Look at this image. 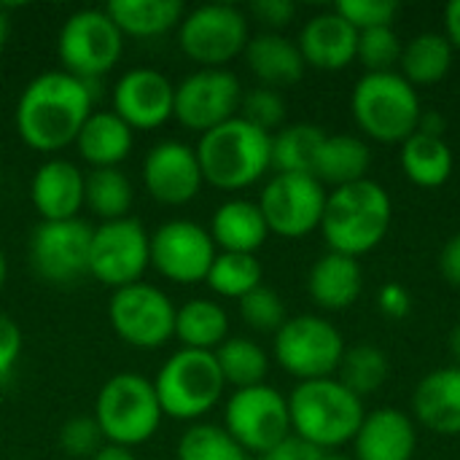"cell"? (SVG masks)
<instances>
[{
    "label": "cell",
    "instance_id": "6da1fadb",
    "mask_svg": "<svg viewBox=\"0 0 460 460\" xmlns=\"http://www.w3.org/2000/svg\"><path fill=\"white\" fill-rule=\"evenodd\" d=\"M89 116L92 86L65 70H46L22 89L13 124L24 146L40 154H57L75 143Z\"/></svg>",
    "mask_w": 460,
    "mask_h": 460
},
{
    "label": "cell",
    "instance_id": "7a4b0ae2",
    "mask_svg": "<svg viewBox=\"0 0 460 460\" xmlns=\"http://www.w3.org/2000/svg\"><path fill=\"white\" fill-rule=\"evenodd\" d=\"M394 218V202L385 186L364 178L350 186H340L326 197L321 234L332 253L358 259L372 253L388 234Z\"/></svg>",
    "mask_w": 460,
    "mask_h": 460
},
{
    "label": "cell",
    "instance_id": "3957f363",
    "mask_svg": "<svg viewBox=\"0 0 460 460\" xmlns=\"http://www.w3.org/2000/svg\"><path fill=\"white\" fill-rule=\"evenodd\" d=\"M202 181L218 191H243L259 183L272 167V135L243 116L199 135L194 146Z\"/></svg>",
    "mask_w": 460,
    "mask_h": 460
},
{
    "label": "cell",
    "instance_id": "277c9868",
    "mask_svg": "<svg viewBox=\"0 0 460 460\" xmlns=\"http://www.w3.org/2000/svg\"><path fill=\"white\" fill-rule=\"evenodd\" d=\"M286 399L291 434L323 453L353 442L367 415L364 399L348 391L337 377L299 383Z\"/></svg>",
    "mask_w": 460,
    "mask_h": 460
},
{
    "label": "cell",
    "instance_id": "5b68a950",
    "mask_svg": "<svg viewBox=\"0 0 460 460\" xmlns=\"http://www.w3.org/2000/svg\"><path fill=\"white\" fill-rule=\"evenodd\" d=\"M92 418L97 420L105 445L132 450L146 445L159 431L164 412L154 380L135 372H119L97 391Z\"/></svg>",
    "mask_w": 460,
    "mask_h": 460
},
{
    "label": "cell",
    "instance_id": "8992f818",
    "mask_svg": "<svg viewBox=\"0 0 460 460\" xmlns=\"http://www.w3.org/2000/svg\"><path fill=\"white\" fill-rule=\"evenodd\" d=\"M350 111L358 129L385 146L412 137L423 113L418 89L396 70L358 78L350 94Z\"/></svg>",
    "mask_w": 460,
    "mask_h": 460
},
{
    "label": "cell",
    "instance_id": "52a82bcc",
    "mask_svg": "<svg viewBox=\"0 0 460 460\" xmlns=\"http://www.w3.org/2000/svg\"><path fill=\"white\" fill-rule=\"evenodd\" d=\"M154 388L164 418L191 423L216 410L226 383L213 353L181 348L162 364Z\"/></svg>",
    "mask_w": 460,
    "mask_h": 460
},
{
    "label": "cell",
    "instance_id": "ba28073f",
    "mask_svg": "<svg viewBox=\"0 0 460 460\" xmlns=\"http://www.w3.org/2000/svg\"><path fill=\"white\" fill-rule=\"evenodd\" d=\"M278 367L299 383L334 377L345 356V340L340 329L313 313L288 318L272 342Z\"/></svg>",
    "mask_w": 460,
    "mask_h": 460
},
{
    "label": "cell",
    "instance_id": "9c48e42d",
    "mask_svg": "<svg viewBox=\"0 0 460 460\" xmlns=\"http://www.w3.org/2000/svg\"><path fill=\"white\" fill-rule=\"evenodd\" d=\"M121 54L124 35L105 8H81L59 27L57 57L62 70L86 84L113 70Z\"/></svg>",
    "mask_w": 460,
    "mask_h": 460
},
{
    "label": "cell",
    "instance_id": "30bf717a",
    "mask_svg": "<svg viewBox=\"0 0 460 460\" xmlns=\"http://www.w3.org/2000/svg\"><path fill=\"white\" fill-rule=\"evenodd\" d=\"M251 40V22L245 11L229 3H208L186 11L178 24L181 51L199 67H224L240 54Z\"/></svg>",
    "mask_w": 460,
    "mask_h": 460
},
{
    "label": "cell",
    "instance_id": "8fae6325",
    "mask_svg": "<svg viewBox=\"0 0 460 460\" xmlns=\"http://www.w3.org/2000/svg\"><path fill=\"white\" fill-rule=\"evenodd\" d=\"M172 299L146 280L116 288L108 302V323L121 342L137 350L164 348L175 337Z\"/></svg>",
    "mask_w": 460,
    "mask_h": 460
},
{
    "label": "cell",
    "instance_id": "7c38bea8",
    "mask_svg": "<svg viewBox=\"0 0 460 460\" xmlns=\"http://www.w3.org/2000/svg\"><path fill=\"white\" fill-rule=\"evenodd\" d=\"M151 267V234L137 218L105 221L92 229L89 278L108 288L140 283Z\"/></svg>",
    "mask_w": 460,
    "mask_h": 460
},
{
    "label": "cell",
    "instance_id": "4fadbf2b",
    "mask_svg": "<svg viewBox=\"0 0 460 460\" xmlns=\"http://www.w3.org/2000/svg\"><path fill=\"white\" fill-rule=\"evenodd\" d=\"M224 429L245 453L267 456L291 434L288 399L267 383L240 388L226 399Z\"/></svg>",
    "mask_w": 460,
    "mask_h": 460
},
{
    "label": "cell",
    "instance_id": "5bb4252c",
    "mask_svg": "<svg viewBox=\"0 0 460 460\" xmlns=\"http://www.w3.org/2000/svg\"><path fill=\"white\" fill-rule=\"evenodd\" d=\"M326 197V186L313 175L275 172L264 183L256 205L267 221L270 234L302 240L321 226Z\"/></svg>",
    "mask_w": 460,
    "mask_h": 460
},
{
    "label": "cell",
    "instance_id": "9a60e30c",
    "mask_svg": "<svg viewBox=\"0 0 460 460\" xmlns=\"http://www.w3.org/2000/svg\"><path fill=\"white\" fill-rule=\"evenodd\" d=\"M243 102V84L240 78L226 67H199L189 73L181 84H175V102H172V119L197 132L205 135L224 121L234 119L240 113Z\"/></svg>",
    "mask_w": 460,
    "mask_h": 460
},
{
    "label": "cell",
    "instance_id": "2e32d148",
    "mask_svg": "<svg viewBox=\"0 0 460 460\" xmlns=\"http://www.w3.org/2000/svg\"><path fill=\"white\" fill-rule=\"evenodd\" d=\"M92 226L81 218L40 221L30 237L32 272L51 286H70L89 275Z\"/></svg>",
    "mask_w": 460,
    "mask_h": 460
},
{
    "label": "cell",
    "instance_id": "e0dca14e",
    "mask_svg": "<svg viewBox=\"0 0 460 460\" xmlns=\"http://www.w3.org/2000/svg\"><path fill=\"white\" fill-rule=\"evenodd\" d=\"M218 248L210 232L194 221L172 218L151 234V267L170 283H205Z\"/></svg>",
    "mask_w": 460,
    "mask_h": 460
},
{
    "label": "cell",
    "instance_id": "ac0fdd59",
    "mask_svg": "<svg viewBox=\"0 0 460 460\" xmlns=\"http://www.w3.org/2000/svg\"><path fill=\"white\" fill-rule=\"evenodd\" d=\"M143 186L159 205L181 208L197 199L202 189V170L194 146L183 140H162L156 143L140 167Z\"/></svg>",
    "mask_w": 460,
    "mask_h": 460
},
{
    "label": "cell",
    "instance_id": "d6986e66",
    "mask_svg": "<svg viewBox=\"0 0 460 460\" xmlns=\"http://www.w3.org/2000/svg\"><path fill=\"white\" fill-rule=\"evenodd\" d=\"M175 84L154 67H129L113 86V113L129 129H159L172 119Z\"/></svg>",
    "mask_w": 460,
    "mask_h": 460
},
{
    "label": "cell",
    "instance_id": "ffe728a7",
    "mask_svg": "<svg viewBox=\"0 0 460 460\" xmlns=\"http://www.w3.org/2000/svg\"><path fill=\"white\" fill-rule=\"evenodd\" d=\"M86 175L70 159L51 156L30 181V199L40 221H70L84 210Z\"/></svg>",
    "mask_w": 460,
    "mask_h": 460
},
{
    "label": "cell",
    "instance_id": "44dd1931",
    "mask_svg": "<svg viewBox=\"0 0 460 460\" xmlns=\"http://www.w3.org/2000/svg\"><path fill=\"white\" fill-rule=\"evenodd\" d=\"M296 46L307 67L323 73H340L358 57V32L332 8L305 22Z\"/></svg>",
    "mask_w": 460,
    "mask_h": 460
},
{
    "label": "cell",
    "instance_id": "7402d4cb",
    "mask_svg": "<svg viewBox=\"0 0 460 460\" xmlns=\"http://www.w3.org/2000/svg\"><path fill=\"white\" fill-rule=\"evenodd\" d=\"M353 447V460H412L418 447L415 420L394 407H380L364 415Z\"/></svg>",
    "mask_w": 460,
    "mask_h": 460
},
{
    "label": "cell",
    "instance_id": "603a6c76",
    "mask_svg": "<svg viewBox=\"0 0 460 460\" xmlns=\"http://www.w3.org/2000/svg\"><path fill=\"white\" fill-rule=\"evenodd\" d=\"M412 415L439 437H460V367L434 369L415 385Z\"/></svg>",
    "mask_w": 460,
    "mask_h": 460
},
{
    "label": "cell",
    "instance_id": "cb8c5ba5",
    "mask_svg": "<svg viewBox=\"0 0 460 460\" xmlns=\"http://www.w3.org/2000/svg\"><path fill=\"white\" fill-rule=\"evenodd\" d=\"M364 291V270L358 259L342 253H323L307 275L310 299L329 313H342L356 305Z\"/></svg>",
    "mask_w": 460,
    "mask_h": 460
},
{
    "label": "cell",
    "instance_id": "d4e9b609",
    "mask_svg": "<svg viewBox=\"0 0 460 460\" xmlns=\"http://www.w3.org/2000/svg\"><path fill=\"white\" fill-rule=\"evenodd\" d=\"M208 232H210L218 253L256 256V251L270 237V229H267V221H264L259 205L251 199H240V197L226 199L213 210Z\"/></svg>",
    "mask_w": 460,
    "mask_h": 460
},
{
    "label": "cell",
    "instance_id": "484cf974",
    "mask_svg": "<svg viewBox=\"0 0 460 460\" xmlns=\"http://www.w3.org/2000/svg\"><path fill=\"white\" fill-rule=\"evenodd\" d=\"M245 62L251 73L270 89L294 86L302 81L307 70L296 40L280 32H267V30L259 35H251L245 46Z\"/></svg>",
    "mask_w": 460,
    "mask_h": 460
},
{
    "label": "cell",
    "instance_id": "4316f807",
    "mask_svg": "<svg viewBox=\"0 0 460 460\" xmlns=\"http://www.w3.org/2000/svg\"><path fill=\"white\" fill-rule=\"evenodd\" d=\"M73 146L92 170H108L119 167L132 154L135 132L113 111H92Z\"/></svg>",
    "mask_w": 460,
    "mask_h": 460
},
{
    "label": "cell",
    "instance_id": "83f0119b",
    "mask_svg": "<svg viewBox=\"0 0 460 460\" xmlns=\"http://www.w3.org/2000/svg\"><path fill=\"white\" fill-rule=\"evenodd\" d=\"M105 11L124 38L167 35L170 30H178L181 19L186 16L181 0H111Z\"/></svg>",
    "mask_w": 460,
    "mask_h": 460
},
{
    "label": "cell",
    "instance_id": "f1b7e54d",
    "mask_svg": "<svg viewBox=\"0 0 460 460\" xmlns=\"http://www.w3.org/2000/svg\"><path fill=\"white\" fill-rule=\"evenodd\" d=\"M372 167V148L356 137V135H326L321 151H318V162H315V172L313 178H318L323 186H350L367 178Z\"/></svg>",
    "mask_w": 460,
    "mask_h": 460
},
{
    "label": "cell",
    "instance_id": "f546056e",
    "mask_svg": "<svg viewBox=\"0 0 460 460\" xmlns=\"http://www.w3.org/2000/svg\"><path fill=\"white\" fill-rule=\"evenodd\" d=\"M175 340L181 348L216 353L229 340V315L213 299H189L175 310Z\"/></svg>",
    "mask_w": 460,
    "mask_h": 460
},
{
    "label": "cell",
    "instance_id": "4dcf8cb0",
    "mask_svg": "<svg viewBox=\"0 0 460 460\" xmlns=\"http://www.w3.org/2000/svg\"><path fill=\"white\" fill-rule=\"evenodd\" d=\"M402 170L420 189H439L456 170L453 148L445 137L415 132L402 143Z\"/></svg>",
    "mask_w": 460,
    "mask_h": 460
},
{
    "label": "cell",
    "instance_id": "1f68e13d",
    "mask_svg": "<svg viewBox=\"0 0 460 460\" xmlns=\"http://www.w3.org/2000/svg\"><path fill=\"white\" fill-rule=\"evenodd\" d=\"M456 49L442 32H420L412 40L404 43L402 51V75L418 89V86H434L442 78H447L453 67Z\"/></svg>",
    "mask_w": 460,
    "mask_h": 460
},
{
    "label": "cell",
    "instance_id": "d6a6232c",
    "mask_svg": "<svg viewBox=\"0 0 460 460\" xmlns=\"http://www.w3.org/2000/svg\"><path fill=\"white\" fill-rule=\"evenodd\" d=\"M326 140V132L318 124L299 121L278 129L272 135V167L291 175H313L318 151Z\"/></svg>",
    "mask_w": 460,
    "mask_h": 460
},
{
    "label": "cell",
    "instance_id": "836d02e7",
    "mask_svg": "<svg viewBox=\"0 0 460 460\" xmlns=\"http://www.w3.org/2000/svg\"><path fill=\"white\" fill-rule=\"evenodd\" d=\"M216 361L221 369V377L226 385L234 391L240 388H253L267 380L270 372V356L264 348L248 337H229L224 345L216 348Z\"/></svg>",
    "mask_w": 460,
    "mask_h": 460
},
{
    "label": "cell",
    "instance_id": "e575fe53",
    "mask_svg": "<svg viewBox=\"0 0 460 460\" xmlns=\"http://www.w3.org/2000/svg\"><path fill=\"white\" fill-rule=\"evenodd\" d=\"M132 202H135L132 181L119 167L89 170L86 191H84V208H89L102 224L129 218Z\"/></svg>",
    "mask_w": 460,
    "mask_h": 460
},
{
    "label": "cell",
    "instance_id": "d590c367",
    "mask_svg": "<svg viewBox=\"0 0 460 460\" xmlns=\"http://www.w3.org/2000/svg\"><path fill=\"white\" fill-rule=\"evenodd\" d=\"M264 280V267L251 253H216L208 270V288L221 299H243Z\"/></svg>",
    "mask_w": 460,
    "mask_h": 460
},
{
    "label": "cell",
    "instance_id": "8d00e7d4",
    "mask_svg": "<svg viewBox=\"0 0 460 460\" xmlns=\"http://www.w3.org/2000/svg\"><path fill=\"white\" fill-rule=\"evenodd\" d=\"M388 372H391L388 356L380 348L361 342V345L345 348V356L337 369V380L348 391H353L358 399H364V396L377 394L385 385Z\"/></svg>",
    "mask_w": 460,
    "mask_h": 460
},
{
    "label": "cell",
    "instance_id": "74e56055",
    "mask_svg": "<svg viewBox=\"0 0 460 460\" xmlns=\"http://www.w3.org/2000/svg\"><path fill=\"white\" fill-rule=\"evenodd\" d=\"M178 460H248V453L226 434L224 426L194 423L178 439Z\"/></svg>",
    "mask_w": 460,
    "mask_h": 460
},
{
    "label": "cell",
    "instance_id": "f35d334b",
    "mask_svg": "<svg viewBox=\"0 0 460 460\" xmlns=\"http://www.w3.org/2000/svg\"><path fill=\"white\" fill-rule=\"evenodd\" d=\"M237 305H240V318L245 321V326L261 334H278V329L288 321L283 296L275 288H267L264 283L248 296H243Z\"/></svg>",
    "mask_w": 460,
    "mask_h": 460
},
{
    "label": "cell",
    "instance_id": "ab89813d",
    "mask_svg": "<svg viewBox=\"0 0 460 460\" xmlns=\"http://www.w3.org/2000/svg\"><path fill=\"white\" fill-rule=\"evenodd\" d=\"M404 43L394 27H377L358 32V57L367 73H391L402 59Z\"/></svg>",
    "mask_w": 460,
    "mask_h": 460
},
{
    "label": "cell",
    "instance_id": "60d3db41",
    "mask_svg": "<svg viewBox=\"0 0 460 460\" xmlns=\"http://www.w3.org/2000/svg\"><path fill=\"white\" fill-rule=\"evenodd\" d=\"M237 116H243L248 124L272 135L275 129H283V124H286V100L278 89L256 86L251 92H243Z\"/></svg>",
    "mask_w": 460,
    "mask_h": 460
},
{
    "label": "cell",
    "instance_id": "b9f144b4",
    "mask_svg": "<svg viewBox=\"0 0 460 460\" xmlns=\"http://www.w3.org/2000/svg\"><path fill=\"white\" fill-rule=\"evenodd\" d=\"M334 11L356 30H377V27H394V19L399 13V3L394 0H340Z\"/></svg>",
    "mask_w": 460,
    "mask_h": 460
},
{
    "label": "cell",
    "instance_id": "7bdbcfd3",
    "mask_svg": "<svg viewBox=\"0 0 460 460\" xmlns=\"http://www.w3.org/2000/svg\"><path fill=\"white\" fill-rule=\"evenodd\" d=\"M57 442H59V450L70 458H92L105 445L102 431L92 415H78V418L65 420L57 434Z\"/></svg>",
    "mask_w": 460,
    "mask_h": 460
},
{
    "label": "cell",
    "instance_id": "ee69618b",
    "mask_svg": "<svg viewBox=\"0 0 460 460\" xmlns=\"http://www.w3.org/2000/svg\"><path fill=\"white\" fill-rule=\"evenodd\" d=\"M22 348H24V334L19 323L11 315L0 313V383L13 372L22 356Z\"/></svg>",
    "mask_w": 460,
    "mask_h": 460
},
{
    "label": "cell",
    "instance_id": "f6af8a7d",
    "mask_svg": "<svg viewBox=\"0 0 460 460\" xmlns=\"http://www.w3.org/2000/svg\"><path fill=\"white\" fill-rule=\"evenodd\" d=\"M251 16L267 27V32H280L296 16V5L291 0H256L251 3Z\"/></svg>",
    "mask_w": 460,
    "mask_h": 460
},
{
    "label": "cell",
    "instance_id": "bcb514c9",
    "mask_svg": "<svg viewBox=\"0 0 460 460\" xmlns=\"http://www.w3.org/2000/svg\"><path fill=\"white\" fill-rule=\"evenodd\" d=\"M377 307H380V313H383L385 318L402 321V318H407L410 310H412V296H410V291H407L404 286H399V283H385V286L380 288V294H377Z\"/></svg>",
    "mask_w": 460,
    "mask_h": 460
},
{
    "label": "cell",
    "instance_id": "7dc6e473",
    "mask_svg": "<svg viewBox=\"0 0 460 460\" xmlns=\"http://www.w3.org/2000/svg\"><path fill=\"white\" fill-rule=\"evenodd\" d=\"M326 456L323 450H318L315 445L299 439L296 434H288L283 442H278L261 460H321Z\"/></svg>",
    "mask_w": 460,
    "mask_h": 460
},
{
    "label": "cell",
    "instance_id": "c3c4849f",
    "mask_svg": "<svg viewBox=\"0 0 460 460\" xmlns=\"http://www.w3.org/2000/svg\"><path fill=\"white\" fill-rule=\"evenodd\" d=\"M439 272L447 286L460 288V232L453 234L439 251Z\"/></svg>",
    "mask_w": 460,
    "mask_h": 460
},
{
    "label": "cell",
    "instance_id": "681fc988",
    "mask_svg": "<svg viewBox=\"0 0 460 460\" xmlns=\"http://www.w3.org/2000/svg\"><path fill=\"white\" fill-rule=\"evenodd\" d=\"M445 38L453 49H460V0H453L445 8Z\"/></svg>",
    "mask_w": 460,
    "mask_h": 460
},
{
    "label": "cell",
    "instance_id": "f907efd6",
    "mask_svg": "<svg viewBox=\"0 0 460 460\" xmlns=\"http://www.w3.org/2000/svg\"><path fill=\"white\" fill-rule=\"evenodd\" d=\"M445 129H447V121H445L442 113H437V111H423L420 113L418 132L431 135V137H445Z\"/></svg>",
    "mask_w": 460,
    "mask_h": 460
},
{
    "label": "cell",
    "instance_id": "816d5d0a",
    "mask_svg": "<svg viewBox=\"0 0 460 460\" xmlns=\"http://www.w3.org/2000/svg\"><path fill=\"white\" fill-rule=\"evenodd\" d=\"M89 460H137L132 450L127 447H119V445H102L94 456Z\"/></svg>",
    "mask_w": 460,
    "mask_h": 460
},
{
    "label": "cell",
    "instance_id": "f5cc1de1",
    "mask_svg": "<svg viewBox=\"0 0 460 460\" xmlns=\"http://www.w3.org/2000/svg\"><path fill=\"white\" fill-rule=\"evenodd\" d=\"M8 35H11V16H8V11L0 5V51H3L5 43H8Z\"/></svg>",
    "mask_w": 460,
    "mask_h": 460
},
{
    "label": "cell",
    "instance_id": "db71d44e",
    "mask_svg": "<svg viewBox=\"0 0 460 460\" xmlns=\"http://www.w3.org/2000/svg\"><path fill=\"white\" fill-rule=\"evenodd\" d=\"M450 356H453L456 367H460V321L453 326V332H450Z\"/></svg>",
    "mask_w": 460,
    "mask_h": 460
},
{
    "label": "cell",
    "instance_id": "11a10c76",
    "mask_svg": "<svg viewBox=\"0 0 460 460\" xmlns=\"http://www.w3.org/2000/svg\"><path fill=\"white\" fill-rule=\"evenodd\" d=\"M5 278H8V261H5V253L0 251V291L5 286Z\"/></svg>",
    "mask_w": 460,
    "mask_h": 460
},
{
    "label": "cell",
    "instance_id": "9f6ffc18",
    "mask_svg": "<svg viewBox=\"0 0 460 460\" xmlns=\"http://www.w3.org/2000/svg\"><path fill=\"white\" fill-rule=\"evenodd\" d=\"M321 460H353V458H345V456H334V453H326Z\"/></svg>",
    "mask_w": 460,
    "mask_h": 460
}]
</instances>
